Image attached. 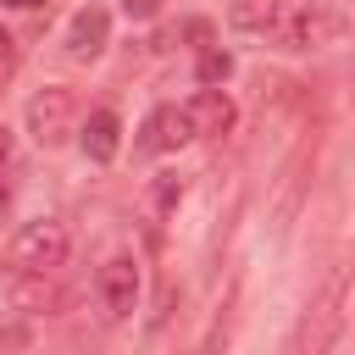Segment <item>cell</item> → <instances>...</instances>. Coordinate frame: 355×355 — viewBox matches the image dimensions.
I'll use <instances>...</instances> for the list:
<instances>
[{"label":"cell","mask_w":355,"mask_h":355,"mask_svg":"<svg viewBox=\"0 0 355 355\" xmlns=\"http://www.w3.org/2000/svg\"><path fill=\"white\" fill-rule=\"evenodd\" d=\"M72 122H78V94H72V89H61V83H44V89L28 100V133H33L44 150L67 144Z\"/></svg>","instance_id":"obj_4"},{"label":"cell","mask_w":355,"mask_h":355,"mask_svg":"<svg viewBox=\"0 0 355 355\" xmlns=\"http://www.w3.org/2000/svg\"><path fill=\"white\" fill-rule=\"evenodd\" d=\"M0 6H39V0H0Z\"/></svg>","instance_id":"obj_17"},{"label":"cell","mask_w":355,"mask_h":355,"mask_svg":"<svg viewBox=\"0 0 355 355\" xmlns=\"http://www.w3.org/2000/svg\"><path fill=\"white\" fill-rule=\"evenodd\" d=\"M277 11H283V0H233L227 6V22L244 28V33H266L277 22Z\"/></svg>","instance_id":"obj_12"},{"label":"cell","mask_w":355,"mask_h":355,"mask_svg":"<svg viewBox=\"0 0 355 355\" xmlns=\"http://www.w3.org/2000/svg\"><path fill=\"white\" fill-rule=\"evenodd\" d=\"M178 200H183V178H178V172H155V178L144 183V216H150V222H166V216L178 211Z\"/></svg>","instance_id":"obj_11"},{"label":"cell","mask_w":355,"mask_h":355,"mask_svg":"<svg viewBox=\"0 0 355 355\" xmlns=\"http://www.w3.org/2000/svg\"><path fill=\"white\" fill-rule=\"evenodd\" d=\"M11 72H17V33L0 22V83H6Z\"/></svg>","instance_id":"obj_14"},{"label":"cell","mask_w":355,"mask_h":355,"mask_svg":"<svg viewBox=\"0 0 355 355\" xmlns=\"http://www.w3.org/2000/svg\"><path fill=\"white\" fill-rule=\"evenodd\" d=\"M94 288H100V305H105L111 322L133 316V305H139V261H133V255H111V261L100 266Z\"/></svg>","instance_id":"obj_6"},{"label":"cell","mask_w":355,"mask_h":355,"mask_svg":"<svg viewBox=\"0 0 355 355\" xmlns=\"http://www.w3.org/2000/svg\"><path fill=\"white\" fill-rule=\"evenodd\" d=\"M283 50H322V44H333L338 33H344V17L333 11V6H322V0H283V11H277V22L266 28Z\"/></svg>","instance_id":"obj_1"},{"label":"cell","mask_w":355,"mask_h":355,"mask_svg":"<svg viewBox=\"0 0 355 355\" xmlns=\"http://www.w3.org/2000/svg\"><path fill=\"white\" fill-rule=\"evenodd\" d=\"M344 283H349V261H338L322 277V288H316V300H311V311H305V322L294 333V355H322L327 349V338H333V327L344 316Z\"/></svg>","instance_id":"obj_2"},{"label":"cell","mask_w":355,"mask_h":355,"mask_svg":"<svg viewBox=\"0 0 355 355\" xmlns=\"http://www.w3.org/2000/svg\"><path fill=\"white\" fill-rule=\"evenodd\" d=\"M189 139H200L189 105H155V111L144 116V128H139V150H144V155H178Z\"/></svg>","instance_id":"obj_5"},{"label":"cell","mask_w":355,"mask_h":355,"mask_svg":"<svg viewBox=\"0 0 355 355\" xmlns=\"http://www.w3.org/2000/svg\"><path fill=\"white\" fill-rule=\"evenodd\" d=\"M67 250H72L67 227H61L55 216H39V222H22V227H17L6 261H11V272H55V266L67 261Z\"/></svg>","instance_id":"obj_3"},{"label":"cell","mask_w":355,"mask_h":355,"mask_svg":"<svg viewBox=\"0 0 355 355\" xmlns=\"http://www.w3.org/2000/svg\"><path fill=\"white\" fill-rule=\"evenodd\" d=\"M105 39H111V17H105L100 6H83V11L67 22V55H72V61H94V55L105 50Z\"/></svg>","instance_id":"obj_7"},{"label":"cell","mask_w":355,"mask_h":355,"mask_svg":"<svg viewBox=\"0 0 355 355\" xmlns=\"http://www.w3.org/2000/svg\"><path fill=\"white\" fill-rule=\"evenodd\" d=\"M6 300H11L17 311H28V316L50 311V305H55V272H11Z\"/></svg>","instance_id":"obj_10"},{"label":"cell","mask_w":355,"mask_h":355,"mask_svg":"<svg viewBox=\"0 0 355 355\" xmlns=\"http://www.w3.org/2000/svg\"><path fill=\"white\" fill-rule=\"evenodd\" d=\"M122 11H128L133 22H144V17H155V11H161V0H122Z\"/></svg>","instance_id":"obj_15"},{"label":"cell","mask_w":355,"mask_h":355,"mask_svg":"<svg viewBox=\"0 0 355 355\" xmlns=\"http://www.w3.org/2000/svg\"><path fill=\"white\" fill-rule=\"evenodd\" d=\"M227 72H233V55H227V50H216V44H205V50H200V83H205V89H216Z\"/></svg>","instance_id":"obj_13"},{"label":"cell","mask_w":355,"mask_h":355,"mask_svg":"<svg viewBox=\"0 0 355 355\" xmlns=\"http://www.w3.org/2000/svg\"><path fill=\"white\" fill-rule=\"evenodd\" d=\"M78 144H83V155L89 161H116V144H122V122H116V111H89V122H83V133H78Z\"/></svg>","instance_id":"obj_9"},{"label":"cell","mask_w":355,"mask_h":355,"mask_svg":"<svg viewBox=\"0 0 355 355\" xmlns=\"http://www.w3.org/2000/svg\"><path fill=\"white\" fill-rule=\"evenodd\" d=\"M11 161V133H6V122H0V166Z\"/></svg>","instance_id":"obj_16"},{"label":"cell","mask_w":355,"mask_h":355,"mask_svg":"<svg viewBox=\"0 0 355 355\" xmlns=\"http://www.w3.org/2000/svg\"><path fill=\"white\" fill-rule=\"evenodd\" d=\"M189 116H194V133L200 139H222V133H233V100L222 94V89H200L194 100H189Z\"/></svg>","instance_id":"obj_8"}]
</instances>
